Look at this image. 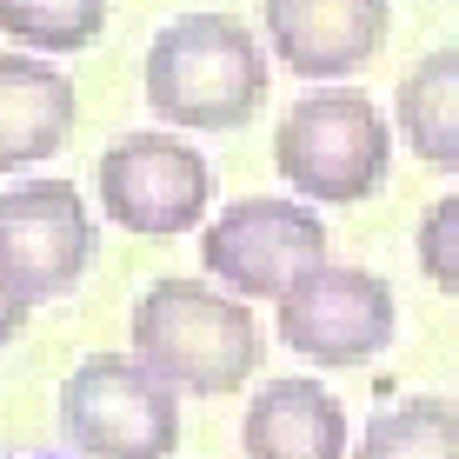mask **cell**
Returning a JSON list of instances; mask_svg holds the SVG:
<instances>
[{"label": "cell", "instance_id": "1", "mask_svg": "<svg viewBox=\"0 0 459 459\" xmlns=\"http://www.w3.org/2000/svg\"><path fill=\"white\" fill-rule=\"evenodd\" d=\"M147 107L173 134H240L266 107V47L240 13H180L147 47Z\"/></svg>", "mask_w": 459, "mask_h": 459}, {"label": "cell", "instance_id": "2", "mask_svg": "<svg viewBox=\"0 0 459 459\" xmlns=\"http://www.w3.org/2000/svg\"><path fill=\"white\" fill-rule=\"evenodd\" d=\"M260 320L247 299H233L213 280L167 273L134 299V359L160 373L173 393L194 400H227V393L253 386L260 373Z\"/></svg>", "mask_w": 459, "mask_h": 459}, {"label": "cell", "instance_id": "3", "mask_svg": "<svg viewBox=\"0 0 459 459\" xmlns=\"http://www.w3.org/2000/svg\"><path fill=\"white\" fill-rule=\"evenodd\" d=\"M273 167L313 207H359L393 173V126L353 87H320L280 114Z\"/></svg>", "mask_w": 459, "mask_h": 459}, {"label": "cell", "instance_id": "4", "mask_svg": "<svg viewBox=\"0 0 459 459\" xmlns=\"http://www.w3.org/2000/svg\"><path fill=\"white\" fill-rule=\"evenodd\" d=\"M60 433L81 459H173L180 393L134 353H93L60 386Z\"/></svg>", "mask_w": 459, "mask_h": 459}, {"label": "cell", "instance_id": "5", "mask_svg": "<svg viewBox=\"0 0 459 459\" xmlns=\"http://www.w3.org/2000/svg\"><path fill=\"white\" fill-rule=\"evenodd\" d=\"M200 266L233 299H273L280 307L313 266H326V220L313 213V200H287V194L233 200L200 227Z\"/></svg>", "mask_w": 459, "mask_h": 459}, {"label": "cell", "instance_id": "6", "mask_svg": "<svg viewBox=\"0 0 459 459\" xmlns=\"http://www.w3.org/2000/svg\"><path fill=\"white\" fill-rule=\"evenodd\" d=\"M93 186H100V213L114 220L120 233H140V240H180V233L207 227L213 207V160L194 147V140L173 134H120L114 147L93 167Z\"/></svg>", "mask_w": 459, "mask_h": 459}, {"label": "cell", "instance_id": "7", "mask_svg": "<svg viewBox=\"0 0 459 459\" xmlns=\"http://www.w3.org/2000/svg\"><path fill=\"white\" fill-rule=\"evenodd\" d=\"M393 333H400L393 280L367 273V266H333L326 260L280 299V340H287L299 359L326 367V373L379 359L393 346Z\"/></svg>", "mask_w": 459, "mask_h": 459}, {"label": "cell", "instance_id": "8", "mask_svg": "<svg viewBox=\"0 0 459 459\" xmlns=\"http://www.w3.org/2000/svg\"><path fill=\"white\" fill-rule=\"evenodd\" d=\"M0 260L21 280V293L60 299L81 287L93 260V207L74 180H21L0 194Z\"/></svg>", "mask_w": 459, "mask_h": 459}, {"label": "cell", "instance_id": "9", "mask_svg": "<svg viewBox=\"0 0 459 459\" xmlns=\"http://www.w3.org/2000/svg\"><path fill=\"white\" fill-rule=\"evenodd\" d=\"M260 34L299 81H353L393 34L386 0H260Z\"/></svg>", "mask_w": 459, "mask_h": 459}, {"label": "cell", "instance_id": "10", "mask_svg": "<svg viewBox=\"0 0 459 459\" xmlns=\"http://www.w3.org/2000/svg\"><path fill=\"white\" fill-rule=\"evenodd\" d=\"M81 120V93L47 54H0V173H27L60 153Z\"/></svg>", "mask_w": 459, "mask_h": 459}, {"label": "cell", "instance_id": "11", "mask_svg": "<svg viewBox=\"0 0 459 459\" xmlns=\"http://www.w3.org/2000/svg\"><path fill=\"white\" fill-rule=\"evenodd\" d=\"M247 459H353L346 406L320 379H266L240 420Z\"/></svg>", "mask_w": 459, "mask_h": 459}, {"label": "cell", "instance_id": "12", "mask_svg": "<svg viewBox=\"0 0 459 459\" xmlns=\"http://www.w3.org/2000/svg\"><path fill=\"white\" fill-rule=\"evenodd\" d=\"M393 120L426 167L459 173V47H433L406 67L400 93H393Z\"/></svg>", "mask_w": 459, "mask_h": 459}, {"label": "cell", "instance_id": "13", "mask_svg": "<svg viewBox=\"0 0 459 459\" xmlns=\"http://www.w3.org/2000/svg\"><path fill=\"white\" fill-rule=\"evenodd\" d=\"M353 459H459V406L453 400H400L367 420Z\"/></svg>", "mask_w": 459, "mask_h": 459}, {"label": "cell", "instance_id": "14", "mask_svg": "<svg viewBox=\"0 0 459 459\" xmlns=\"http://www.w3.org/2000/svg\"><path fill=\"white\" fill-rule=\"evenodd\" d=\"M107 0H0V34L21 54H81L100 40Z\"/></svg>", "mask_w": 459, "mask_h": 459}, {"label": "cell", "instance_id": "15", "mask_svg": "<svg viewBox=\"0 0 459 459\" xmlns=\"http://www.w3.org/2000/svg\"><path fill=\"white\" fill-rule=\"evenodd\" d=\"M413 253H420V273L433 280L439 293L459 299V194H439L433 207L420 213Z\"/></svg>", "mask_w": 459, "mask_h": 459}, {"label": "cell", "instance_id": "16", "mask_svg": "<svg viewBox=\"0 0 459 459\" xmlns=\"http://www.w3.org/2000/svg\"><path fill=\"white\" fill-rule=\"evenodd\" d=\"M27 320H34V299L21 293V280H13V273H7V260H0V346L21 340V333H27Z\"/></svg>", "mask_w": 459, "mask_h": 459}]
</instances>
